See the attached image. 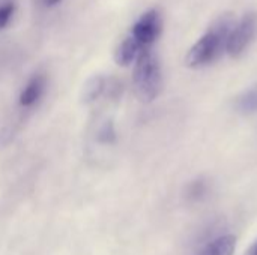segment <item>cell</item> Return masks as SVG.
<instances>
[{"instance_id":"cell-1","label":"cell","mask_w":257,"mask_h":255,"mask_svg":"<svg viewBox=\"0 0 257 255\" xmlns=\"http://www.w3.org/2000/svg\"><path fill=\"white\" fill-rule=\"evenodd\" d=\"M233 27L232 15H223L212 23L205 35L190 48L185 57L188 68L197 69L214 63L226 50L227 36Z\"/></svg>"},{"instance_id":"cell-2","label":"cell","mask_w":257,"mask_h":255,"mask_svg":"<svg viewBox=\"0 0 257 255\" xmlns=\"http://www.w3.org/2000/svg\"><path fill=\"white\" fill-rule=\"evenodd\" d=\"M133 86L136 96L142 102H152L163 89V72L157 54L151 48L140 51L133 72Z\"/></svg>"},{"instance_id":"cell-3","label":"cell","mask_w":257,"mask_h":255,"mask_svg":"<svg viewBox=\"0 0 257 255\" xmlns=\"http://www.w3.org/2000/svg\"><path fill=\"white\" fill-rule=\"evenodd\" d=\"M257 36V14L256 12H247L236 26L232 27L227 42H226V51L230 57H239L242 56L247 48L251 45V42Z\"/></svg>"},{"instance_id":"cell-4","label":"cell","mask_w":257,"mask_h":255,"mask_svg":"<svg viewBox=\"0 0 257 255\" xmlns=\"http://www.w3.org/2000/svg\"><path fill=\"white\" fill-rule=\"evenodd\" d=\"M163 29L161 15L157 9L145 12L133 26L131 36L142 48H151V45L158 39Z\"/></svg>"},{"instance_id":"cell-5","label":"cell","mask_w":257,"mask_h":255,"mask_svg":"<svg viewBox=\"0 0 257 255\" xmlns=\"http://www.w3.org/2000/svg\"><path fill=\"white\" fill-rule=\"evenodd\" d=\"M142 50H145V48H142L133 36H128L117 45V48L114 51V62L119 66H130L133 62L137 60Z\"/></svg>"},{"instance_id":"cell-6","label":"cell","mask_w":257,"mask_h":255,"mask_svg":"<svg viewBox=\"0 0 257 255\" xmlns=\"http://www.w3.org/2000/svg\"><path fill=\"white\" fill-rule=\"evenodd\" d=\"M235 249L236 237L232 234H224L205 245L196 255H233Z\"/></svg>"},{"instance_id":"cell-7","label":"cell","mask_w":257,"mask_h":255,"mask_svg":"<svg viewBox=\"0 0 257 255\" xmlns=\"http://www.w3.org/2000/svg\"><path fill=\"white\" fill-rule=\"evenodd\" d=\"M45 89V77L42 74H38L35 77L30 78V81L27 83V86L23 89L21 95H20V104L23 107H30L33 105L41 95L44 93Z\"/></svg>"},{"instance_id":"cell-8","label":"cell","mask_w":257,"mask_h":255,"mask_svg":"<svg viewBox=\"0 0 257 255\" xmlns=\"http://www.w3.org/2000/svg\"><path fill=\"white\" fill-rule=\"evenodd\" d=\"M235 108L241 114H254L257 113V86L245 90L238 96L235 102Z\"/></svg>"},{"instance_id":"cell-9","label":"cell","mask_w":257,"mask_h":255,"mask_svg":"<svg viewBox=\"0 0 257 255\" xmlns=\"http://www.w3.org/2000/svg\"><path fill=\"white\" fill-rule=\"evenodd\" d=\"M104 86H105V81L101 75H96V77H92L86 84H84V89H83V101L86 104L95 101L99 98V95L102 93L104 90Z\"/></svg>"},{"instance_id":"cell-10","label":"cell","mask_w":257,"mask_h":255,"mask_svg":"<svg viewBox=\"0 0 257 255\" xmlns=\"http://www.w3.org/2000/svg\"><path fill=\"white\" fill-rule=\"evenodd\" d=\"M14 12H15V3L12 0H6L0 3V30L9 24Z\"/></svg>"},{"instance_id":"cell-11","label":"cell","mask_w":257,"mask_h":255,"mask_svg":"<svg viewBox=\"0 0 257 255\" xmlns=\"http://www.w3.org/2000/svg\"><path fill=\"white\" fill-rule=\"evenodd\" d=\"M205 192H206V183L202 179H199V180H194L190 183L188 191H187V197L191 201H197L205 195Z\"/></svg>"},{"instance_id":"cell-12","label":"cell","mask_w":257,"mask_h":255,"mask_svg":"<svg viewBox=\"0 0 257 255\" xmlns=\"http://www.w3.org/2000/svg\"><path fill=\"white\" fill-rule=\"evenodd\" d=\"M116 138V134H114V128H113V123L111 122H107L104 123V126L99 129V134H98V140L101 143H113Z\"/></svg>"},{"instance_id":"cell-13","label":"cell","mask_w":257,"mask_h":255,"mask_svg":"<svg viewBox=\"0 0 257 255\" xmlns=\"http://www.w3.org/2000/svg\"><path fill=\"white\" fill-rule=\"evenodd\" d=\"M244 255H257V240L247 249V252Z\"/></svg>"},{"instance_id":"cell-14","label":"cell","mask_w":257,"mask_h":255,"mask_svg":"<svg viewBox=\"0 0 257 255\" xmlns=\"http://www.w3.org/2000/svg\"><path fill=\"white\" fill-rule=\"evenodd\" d=\"M62 0H42V3L45 5V6H48V8H51V6H56L57 3H60Z\"/></svg>"}]
</instances>
